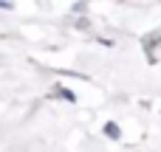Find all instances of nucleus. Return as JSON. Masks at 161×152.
<instances>
[{"label": "nucleus", "mask_w": 161, "mask_h": 152, "mask_svg": "<svg viewBox=\"0 0 161 152\" xmlns=\"http://www.w3.org/2000/svg\"><path fill=\"white\" fill-rule=\"evenodd\" d=\"M105 135H108V138H113V141H116V138H119V135H122V133H119V124H113V121H108V124H105Z\"/></svg>", "instance_id": "1"}]
</instances>
